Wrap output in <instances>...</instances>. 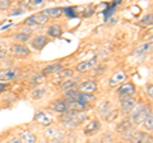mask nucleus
<instances>
[{
	"label": "nucleus",
	"mask_w": 153,
	"mask_h": 143,
	"mask_svg": "<svg viewBox=\"0 0 153 143\" xmlns=\"http://www.w3.org/2000/svg\"><path fill=\"white\" fill-rule=\"evenodd\" d=\"M85 119H87V114L75 112V111H66L64 114H61L60 121L66 128H74V127L80 125Z\"/></svg>",
	"instance_id": "f257e3e1"
},
{
	"label": "nucleus",
	"mask_w": 153,
	"mask_h": 143,
	"mask_svg": "<svg viewBox=\"0 0 153 143\" xmlns=\"http://www.w3.org/2000/svg\"><path fill=\"white\" fill-rule=\"evenodd\" d=\"M149 115H152V114H151V110L147 106H144V105H137V106L131 110L130 119H129V120H130L131 125L135 128V127L142 125L143 121H144Z\"/></svg>",
	"instance_id": "f03ea898"
},
{
	"label": "nucleus",
	"mask_w": 153,
	"mask_h": 143,
	"mask_svg": "<svg viewBox=\"0 0 153 143\" xmlns=\"http://www.w3.org/2000/svg\"><path fill=\"white\" fill-rule=\"evenodd\" d=\"M134 93H135V86H134L133 83H129V82L128 83H123L116 91L117 97L120 100L128 98V97H133Z\"/></svg>",
	"instance_id": "7ed1b4c3"
},
{
	"label": "nucleus",
	"mask_w": 153,
	"mask_h": 143,
	"mask_svg": "<svg viewBox=\"0 0 153 143\" xmlns=\"http://www.w3.org/2000/svg\"><path fill=\"white\" fill-rule=\"evenodd\" d=\"M21 70L18 68H7V69H1L0 70V82H9V80L16 79Z\"/></svg>",
	"instance_id": "20e7f679"
},
{
	"label": "nucleus",
	"mask_w": 153,
	"mask_h": 143,
	"mask_svg": "<svg viewBox=\"0 0 153 143\" xmlns=\"http://www.w3.org/2000/svg\"><path fill=\"white\" fill-rule=\"evenodd\" d=\"M35 120L42 127H49L52 124V121H54V118H52L51 114H49L47 111L40 110L35 114Z\"/></svg>",
	"instance_id": "39448f33"
},
{
	"label": "nucleus",
	"mask_w": 153,
	"mask_h": 143,
	"mask_svg": "<svg viewBox=\"0 0 153 143\" xmlns=\"http://www.w3.org/2000/svg\"><path fill=\"white\" fill-rule=\"evenodd\" d=\"M10 52L14 56H19V58H26L31 54L30 47H27L26 45H21V44H13L10 46Z\"/></svg>",
	"instance_id": "423d86ee"
},
{
	"label": "nucleus",
	"mask_w": 153,
	"mask_h": 143,
	"mask_svg": "<svg viewBox=\"0 0 153 143\" xmlns=\"http://www.w3.org/2000/svg\"><path fill=\"white\" fill-rule=\"evenodd\" d=\"M64 134H65V130L60 129V128H49L45 132V138L54 142H59L64 137Z\"/></svg>",
	"instance_id": "0eeeda50"
},
{
	"label": "nucleus",
	"mask_w": 153,
	"mask_h": 143,
	"mask_svg": "<svg viewBox=\"0 0 153 143\" xmlns=\"http://www.w3.org/2000/svg\"><path fill=\"white\" fill-rule=\"evenodd\" d=\"M126 78H128V77H126V73H125V72H124V70H117V72H115V73L111 75L108 84L111 86V87L121 86L123 83H125Z\"/></svg>",
	"instance_id": "6e6552de"
},
{
	"label": "nucleus",
	"mask_w": 153,
	"mask_h": 143,
	"mask_svg": "<svg viewBox=\"0 0 153 143\" xmlns=\"http://www.w3.org/2000/svg\"><path fill=\"white\" fill-rule=\"evenodd\" d=\"M47 42H49V37L44 36V35H40V36L33 37V39L31 40V46H32L33 50L40 51L47 45Z\"/></svg>",
	"instance_id": "1a4fd4ad"
},
{
	"label": "nucleus",
	"mask_w": 153,
	"mask_h": 143,
	"mask_svg": "<svg viewBox=\"0 0 153 143\" xmlns=\"http://www.w3.org/2000/svg\"><path fill=\"white\" fill-rule=\"evenodd\" d=\"M96 89H97V83H96L94 80H84V82L79 83V86H78V91L82 93L92 95Z\"/></svg>",
	"instance_id": "9d476101"
},
{
	"label": "nucleus",
	"mask_w": 153,
	"mask_h": 143,
	"mask_svg": "<svg viewBox=\"0 0 153 143\" xmlns=\"http://www.w3.org/2000/svg\"><path fill=\"white\" fill-rule=\"evenodd\" d=\"M137 106V100L134 97H128V98H124L121 100L120 102V109L123 114H130L131 110Z\"/></svg>",
	"instance_id": "9b49d317"
},
{
	"label": "nucleus",
	"mask_w": 153,
	"mask_h": 143,
	"mask_svg": "<svg viewBox=\"0 0 153 143\" xmlns=\"http://www.w3.org/2000/svg\"><path fill=\"white\" fill-rule=\"evenodd\" d=\"M97 64V58H92L89 60H84V61H80V63H78V65H76V72H79V73H84V72H87L89 69H92L93 66Z\"/></svg>",
	"instance_id": "f8f14e48"
},
{
	"label": "nucleus",
	"mask_w": 153,
	"mask_h": 143,
	"mask_svg": "<svg viewBox=\"0 0 153 143\" xmlns=\"http://www.w3.org/2000/svg\"><path fill=\"white\" fill-rule=\"evenodd\" d=\"M50 107H51L52 111H56V112H59V114H64L66 111H69L68 105H66V102L64 101V100H57V101L51 102Z\"/></svg>",
	"instance_id": "ddd939ff"
},
{
	"label": "nucleus",
	"mask_w": 153,
	"mask_h": 143,
	"mask_svg": "<svg viewBox=\"0 0 153 143\" xmlns=\"http://www.w3.org/2000/svg\"><path fill=\"white\" fill-rule=\"evenodd\" d=\"M151 138L152 137L146 132H135L130 138V143H147Z\"/></svg>",
	"instance_id": "4468645a"
},
{
	"label": "nucleus",
	"mask_w": 153,
	"mask_h": 143,
	"mask_svg": "<svg viewBox=\"0 0 153 143\" xmlns=\"http://www.w3.org/2000/svg\"><path fill=\"white\" fill-rule=\"evenodd\" d=\"M111 110L112 109H111L110 101H102V102H100L98 106H97V112L100 114V116L103 118V119H106V116L108 115Z\"/></svg>",
	"instance_id": "2eb2a0df"
},
{
	"label": "nucleus",
	"mask_w": 153,
	"mask_h": 143,
	"mask_svg": "<svg viewBox=\"0 0 153 143\" xmlns=\"http://www.w3.org/2000/svg\"><path fill=\"white\" fill-rule=\"evenodd\" d=\"M19 141H21L22 143H36L37 141V137L33 134L32 132L30 130H23L19 133Z\"/></svg>",
	"instance_id": "dca6fc26"
},
{
	"label": "nucleus",
	"mask_w": 153,
	"mask_h": 143,
	"mask_svg": "<svg viewBox=\"0 0 153 143\" xmlns=\"http://www.w3.org/2000/svg\"><path fill=\"white\" fill-rule=\"evenodd\" d=\"M100 129H101V123L98 120H91L87 125L84 127V133L85 134H94V133H97Z\"/></svg>",
	"instance_id": "f3484780"
},
{
	"label": "nucleus",
	"mask_w": 153,
	"mask_h": 143,
	"mask_svg": "<svg viewBox=\"0 0 153 143\" xmlns=\"http://www.w3.org/2000/svg\"><path fill=\"white\" fill-rule=\"evenodd\" d=\"M63 70V65L60 63H54V64H50L44 68L42 70V75H47V74H56V73H60Z\"/></svg>",
	"instance_id": "a211bd4d"
},
{
	"label": "nucleus",
	"mask_w": 153,
	"mask_h": 143,
	"mask_svg": "<svg viewBox=\"0 0 153 143\" xmlns=\"http://www.w3.org/2000/svg\"><path fill=\"white\" fill-rule=\"evenodd\" d=\"M63 35V28H61L60 25H51L49 28H47V36L49 37H52V39H57V37H60Z\"/></svg>",
	"instance_id": "6ab92c4d"
},
{
	"label": "nucleus",
	"mask_w": 153,
	"mask_h": 143,
	"mask_svg": "<svg viewBox=\"0 0 153 143\" xmlns=\"http://www.w3.org/2000/svg\"><path fill=\"white\" fill-rule=\"evenodd\" d=\"M152 41H148V42H144V44H142L137 47L135 50H134V54L135 55H144L147 52H149L152 50Z\"/></svg>",
	"instance_id": "aec40b11"
},
{
	"label": "nucleus",
	"mask_w": 153,
	"mask_h": 143,
	"mask_svg": "<svg viewBox=\"0 0 153 143\" xmlns=\"http://www.w3.org/2000/svg\"><path fill=\"white\" fill-rule=\"evenodd\" d=\"M44 13L47 16V18H60L61 17V14H63V8H59V7H56V8H49V9H46V10H44Z\"/></svg>",
	"instance_id": "412c9836"
},
{
	"label": "nucleus",
	"mask_w": 153,
	"mask_h": 143,
	"mask_svg": "<svg viewBox=\"0 0 153 143\" xmlns=\"http://www.w3.org/2000/svg\"><path fill=\"white\" fill-rule=\"evenodd\" d=\"M13 39L16 41H18V42H21V45H26V42H28L31 40V36L26 32H18L13 36Z\"/></svg>",
	"instance_id": "4be33fe9"
},
{
	"label": "nucleus",
	"mask_w": 153,
	"mask_h": 143,
	"mask_svg": "<svg viewBox=\"0 0 153 143\" xmlns=\"http://www.w3.org/2000/svg\"><path fill=\"white\" fill-rule=\"evenodd\" d=\"M131 128H134V127L131 125L130 120H124V121H121V123H119V124H117L116 130H117L119 133H120V134H123V133H125L126 130L131 129Z\"/></svg>",
	"instance_id": "5701e85b"
},
{
	"label": "nucleus",
	"mask_w": 153,
	"mask_h": 143,
	"mask_svg": "<svg viewBox=\"0 0 153 143\" xmlns=\"http://www.w3.org/2000/svg\"><path fill=\"white\" fill-rule=\"evenodd\" d=\"M35 16V21H36V25H45L46 22H49V18L44 12H40L37 14H33Z\"/></svg>",
	"instance_id": "b1692460"
},
{
	"label": "nucleus",
	"mask_w": 153,
	"mask_h": 143,
	"mask_svg": "<svg viewBox=\"0 0 153 143\" xmlns=\"http://www.w3.org/2000/svg\"><path fill=\"white\" fill-rule=\"evenodd\" d=\"M140 25L142 26H146V27H151L153 25V14L152 13H147L144 17L140 19Z\"/></svg>",
	"instance_id": "393cba45"
},
{
	"label": "nucleus",
	"mask_w": 153,
	"mask_h": 143,
	"mask_svg": "<svg viewBox=\"0 0 153 143\" xmlns=\"http://www.w3.org/2000/svg\"><path fill=\"white\" fill-rule=\"evenodd\" d=\"M76 87V82L75 80H71V79H68V80H64V83L61 84V89L63 91H71Z\"/></svg>",
	"instance_id": "a878e982"
},
{
	"label": "nucleus",
	"mask_w": 153,
	"mask_h": 143,
	"mask_svg": "<svg viewBox=\"0 0 153 143\" xmlns=\"http://www.w3.org/2000/svg\"><path fill=\"white\" fill-rule=\"evenodd\" d=\"M45 93H46V89H45L44 87H37L36 89H33V91H32L31 96H32V98L38 100V98L44 97V96H45Z\"/></svg>",
	"instance_id": "bb28decb"
},
{
	"label": "nucleus",
	"mask_w": 153,
	"mask_h": 143,
	"mask_svg": "<svg viewBox=\"0 0 153 143\" xmlns=\"http://www.w3.org/2000/svg\"><path fill=\"white\" fill-rule=\"evenodd\" d=\"M143 128H144V130H146V133H148V132H152V129H153V118H152V115H149L144 121H143Z\"/></svg>",
	"instance_id": "cd10ccee"
},
{
	"label": "nucleus",
	"mask_w": 153,
	"mask_h": 143,
	"mask_svg": "<svg viewBox=\"0 0 153 143\" xmlns=\"http://www.w3.org/2000/svg\"><path fill=\"white\" fill-rule=\"evenodd\" d=\"M44 5V0H30L28 1V7L30 8H38Z\"/></svg>",
	"instance_id": "c85d7f7f"
},
{
	"label": "nucleus",
	"mask_w": 153,
	"mask_h": 143,
	"mask_svg": "<svg viewBox=\"0 0 153 143\" xmlns=\"http://www.w3.org/2000/svg\"><path fill=\"white\" fill-rule=\"evenodd\" d=\"M8 55V47L5 44L0 42V59H4Z\"/></svg>",
	"instance_id": "c756f323"
},
{
	"label": "nucleus",
	"mask_w": 153,
	"mask_h": 143,
	"mask_svg": "<svg viewBox=\"0 0 153 143\" xmlns=\"http://www.w3.org/2000/svg\"><path fill=\"white\" fill-rule=\"evenodd\" d=\"M73 10H74V8H65V9H63V12L69 17H75L76 16V13H74Z\"/></svg>",
	"instance_id": "7c9ffc66"
},
{
	"label": "nucleus",
	"mask_w": 153,
	"mask_h": 143,
	"mask_svg": "<svg viewBox=\"0 0 153 143\" xmlns=\"http://www.w3.org/2000/svg\"><path fill=\"white\" fill-rule=\"evenodd\" d=\"M12 5V1H4V0H1V1H0V9H8L9 7Z\"/></svg>",
	"instance_id": "2f4dec72"
},
{
	"label": "nucleus",
	"mask_w": 153,
	"mask_h": 143,
	"mask_svg": "<svg viewBox=\"0 0 153 143\" xmlns=\"http://www.w3.org/2000/svg\"><path fill=\"white\" fill-rule=\"evenodd\" d=\"M147 95L149 96V98L153 97V86H152V83H149L147 86Z\"/></svg>",
	"instance_id": "473e14b6"
},
{
	"label": "nucleus",
	"mask_w": 153,
	"mask_h": 143,
	"mask_svg": "<svg viewBox=\"0 0 153 143\" xmlns=\"http://www.w3.org/2000/svg\"><path fill=\"white\" fill-rule=\"evenodd\" d=\"M61 75H63V77H66V78H68V77H71V75H73V72H71L70 69H66V70H61Z\"/></svg>",
	"instance_id": "72a5a7b5"
},
{
	"label": "nucleus",
	"mask_w": 153,
	"mask_h": 143,
	"mask_svg": "<svg viewBox=\"0 0 153 143\" xmlns=\"http://www.w3.org/2000/svg\"><path fill=\"white\" fill-rule=\"evenodd\" d=\"M102 143H114L112 142V137L111 136H105L102 138Z\"/></svg>",
	"instance_id": "f704fd0d"
},
{
	"label": "nucleus",
	"mask_w": 153,
	"mask_h": 143,
	"mask_svg": "<svg viewBox=\"0 0 153 143\" xmlns=\"http://www.w3.org/2000/svg\"><path fill=\"white\" fill-rule=\"evenodd\" d=\"M18 14H22L21 9H17V10H14L13 13H10V16H18Z\"/></svg>",
	"instance_id": "c9c22d12"
},
{
	"label": "nucleus",
	"mask_w": 153,
	"mask_h": 143,
	"mask_svg": "<svg viewBox=\"0 0 153 143\" xmlns=\"http://www.w3.org/2000/svg\"><path fill=\"white\" fill-rule=\"evenodd\" d=\"M7 87H8V84H5V83H0V93H1L3 89H5Z\"/></svg>",
	"instance_id": "e433bc0d"
},
{
	"label": "nucleus",
	"mask_w": 153,
	"mask_h": 143,
	"mask_svg": "<svg viewBox=\"0 0 153 143\" xmlns=\"http://www.w3.org/2000/svg\"><path fill=\"white\" fill-rule=\"evenodd\" d=\"M9 143H22V142L19 141L18 138H13V139H10V141H9Z\"/></svg>",
	"instance_id": "4c0bfd02"
},
{
	"label": "nucleus",
	"mask_w": 153,
	"mask_h": 143,
	"mask_svg": "<svg viewBox=\"0 0 153 143\" xmlns=\"http://www.w3.org/2000/svg\"><path fill=\"white\" fill-rule=\"evenodd\" d=\"M115 21H116V18H111V19H110V23L112 25V23H115Z\"/></svg>",
	"instance_id": "58836bf2"
},
{
	"label": "nucleus",
	"mask_w": 153,
	"mask_h": 143,
	"mask_svg": "<svg viewBox=\"0 0 153 143\" xmlns=\"http://www.w3.org/2000/svg\"><path fill=\"white\" fill-rule=\"evenodd\" d=\"M147 143H153V141H152V138H151V139H149V141H148Z\"/></svg>",
	"instance_id": "ea45409f"
},
{
	"label": "nucleus",
	"mask_w": 153,
	"mask_h": 143,
	"mask_svg": "<svg viewBox=\"0 0 153 143\" xmlns=\"http://www.w3.org/2000/svg\"><path fill=\"white\" fill-rule=\"evenodd\" d=\"M114 143H125V142H121V141H120V142H114Z\"/></svg>",
	"instance_id": "a19ab883"
},
{
	"label": "nucleus",
	"mask_w": 153,
	"mask_h": 143,
	"mask_svg": "<svg viewBox=\"0 0 153 143\" xmlns=\"http://www.w3.org/2000/svg\"><path fill=\"white\" fill-rule=\"evenodd\" d=\"M42 143H49V142H42Z\"/></svg>",
	"instance_id": "79ce46f5"
}]
</instances>
